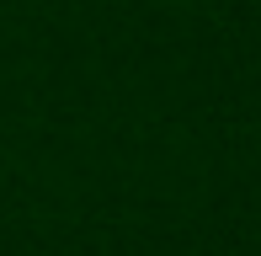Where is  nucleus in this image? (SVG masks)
Listing matches in <instances>:
<instances>
[]
</instances>
